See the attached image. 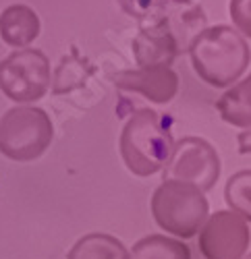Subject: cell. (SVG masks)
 <instances>
[{"label":"cell","mask_w":251,"mask_h":259,"mask_svg":"<svg viewBox=\"0 0 251 259\" xmlns=\"http://www.w3.org/2000/svg\"><path fill=\"white\" fill-rule=\"evenodd\" d=\"M118 3L131 17H141V13L148 11L154 0H118Z\"/></svg>","instance_id":"obj_16"},{"label":"cell","mask_w":251,"mask_h":259,"mask_svg":"<svg viewBox=\"0 0 251 259\" xmlns=\"http://www.w3.org/2000/svg\"><path fill=\"white\" fill-rule=\"evenodd\" d=\"M39 35V17L27 5H11L0 15V37L11 48L29 46Z\"/></svg>","instance_id":"obj_10"},{"label":"cell","mask_w":251,"mask_h":259,"mask_svg":"<svg viewBox=\"0 0 251 259\" xmlns=\"http://www.w3.org/2000/svg\"><path fill=\"white\" fill-rule=\"evenodd\" d=\"M245 259H251V253H249V255H247V257H245Z\"/></svg>","instance_id":"obj_18"},{"label":"cell","mask_w":251,"mask_h":259,"mask_svg":"<svg viewBox=\"0 0 251 259\" xmlns=\"http://www.w3.org/2000/svg\"><path fill=\"white\" fill-rule=\"evenodd\" d=\"M54 128L46 110L15 106L0 118V154L13 162H33L52 143Z\"/></svg>","instance_id":"obj_4"},{"label":"cell","mask_w":251,"mask_h":259,"mask_svg":"<svg viewBox=\"0 0 251 259\" xmlns=\"http://www.w3.org/2000/svg\"><path fill=\"white\" fill-rule=\"evenodd\" d=\"M220 177L218 152L201 137H183L175 143L173 156L164 166V181L191 183L203 193Z\"/></svg>","instance_id":"obj_6"},{"label":"cell","mask_w":251,"mask_h":259,"mask_svg":"<svg viewBox=\"0 0 251 259\" xmlns=\"http://www.w3.org/2000/svg\"><path fill=\"white\" fill-rule=\"evenodd\" d=\"M189 56L197 77L212 88L235 83L251 60L245 37L228 25L201 29L189 44Z\"/></svg>","instance_id":"obj_1"},{"label":"cell","mask_w":251,"mask_h":259,"mask_svg":"<svg viewBox=\"0 0 251 259\" xmlns=\"http://www.w3.org/2000/svg\"><path fill=\"white\" fill-rule=\"evenodd\" d=\"M237 141H239V152L241 154H251V128L239 133Z\"/></svg>","instance_id":"obj_17"},{"label":"cell","mask_w":251,"mask_h":259,"mask_svg":"<svg viewBox=\"0 0 251 259\" xmlns=\"http://www.w3.org/2000/svg\"><path fill=\"white\" fill-rule=\"evenodd\" d=\"M224 199L231 211L239 213L245 222H251V170H241L228 179Z\"/></svg>","instance_id":"obj_14"},{"label":"cell","mask_w":251,"mask_h":259,"mask_svg":"<svg viewBox=\"0 0 251 259\" xmlns=\"http://www.w3.org/2000/svg\"><path fill=\"white\" fill-rule=\"evenodd\" d=\"M231 17L237 31L251 37V0H231Z\"/></svg>","instance_id":"obj_15"},{"label":"cell","mask_w":251,"mask_h":259,"mask_svg":"<svg viewBox=\"0 0 251 259\" xmlns=\"http://www.w3.org/2000/svg\"><path fill=\"white\" fill-rule=\"evenodd\" d=\"M131 259H191V249L171 236L150 234L135 243Z\"/></svg>","instance_id":"obj_13"},{"label":"cell","mask_w":251,"mask_h":259,"mask_svg":"<svg viewBox=\"0 0 251 259\" xmlns=\"http://www.w3.org/2000/svg\"><path fill=\"white\" fill-rule=\"evenodd\" d=\"M67 259H131V251L112 234L92 232L71 247Z\"/></svg>","instance_id":"obj_11"},{"label":"cell","mask_w":251,"mask_h":259,"mask_svg":"<svg viewBox=\"0 0 251 259\" xmlns=\"http://www.w3.org/2000/svg\"><path fill=\"white\" fill-rule=\"evenodd\" d=\"M150 207L156 224L179 239L195 236L210 213L203 191L183 181H162L154 191Z\"/></svg>","instance_id":"obj_3"},{"label":"cell","mask_w":251,"mask_h":259,"mask_svg":"<svg viewBox=\"0 0 251 259\" xmlns=\"http://www.w3.org/2000/svg\"><path fill=\"white\" fill-rule=\"evenodd\" d=\"M114 85L122 92L141 94L156 104L171 102L179 92V77L171 67H143L122 71L112 77Z\"/></svg>","instance_id":"obj_8"},{"label":"cell","mask_w":251,"mask_h":259,"mask_svg":"<svg viewBox=\"0 0 251 259\" xmlns=\"http://www.w3.org/2000/svg\"><path fill=\"white\" fill-rule=\"evenodd\" d=\"M118 147L124 166L135 177H152L171 160L175 141L160 114L143 108L127 120Z\"/></svg>","instance_id":"obj_2"},{"label":"cell","mask_w":251,"mask_h":259,"mask_svg":"<svg viewBox=\"0 0 251 259\" xmlns=\"http://www.w3.org/2000/svg\"><path fill=\"white\" fill-rule=\"evenodd\" d=\"M50 81V60L35 48L15 50L0 62V92L13 102L27 104L44 98Z\"/></svg>","instance_id":"obj_5"},{"label":"cell","mask_w":251,"mask_h":259,"mask_svg":"<svg viewBox=\"0 0 251 259\" xmlns=\"http://www.w3.org/2000/svg\"><path fill=\"white\" fill-rule=\"evenodd\" d=\"M216 108L228 124L251 128V75L228 90L216 102Z\"/></svg>","instance_id":"obj_12"},{"label":"cell","mask_w":251,"mask_h":259,"mask_svg":"<svg viewBox=\"0 0 251 259\" xmlns=\"http://www.w3.org/2000/svg\"><path fill=\"white\" fill-rule=\"evenodd\" d=\"M197 243L205 259H243L251 243V230L239 213L220 209L205 220Z\"/></svg>","instance_id":"obj_7"},{"label":"cell","mask_w":251,"mask_h":259,"mask_svg":"<svg viewBox=\"0 0 251 259\" xmlns=\"http://www.w3.org/2000/svg\"><path fill=\"white\" fill-rule=\"evenodd\" d=\"M179 54V41L171 31V23L166 17L150 21L148 27H143L139 35L133 39V56L143 67H171Z\"/></svg>","instance_id":"obj_9"}]
</instances>
